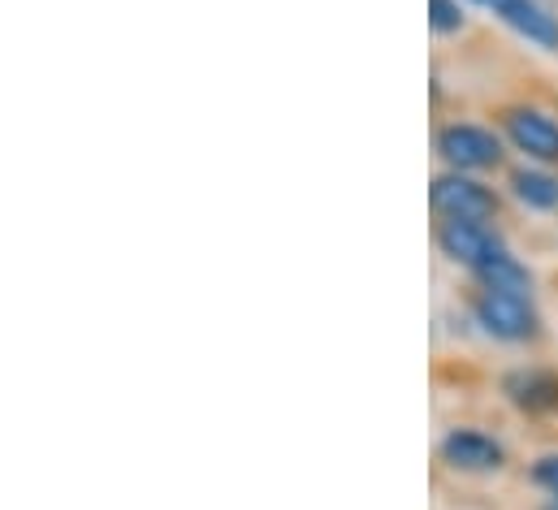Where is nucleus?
Wrapping results in <instances>:
<instances>
[{"instance_id":"nucleus-4","label":"nucleus","mask_w":558,"mask_h":510,"mask_svg":"<svg viewBox=\"0 0 558 510\" xmlns=\"http://www.w3.org/2000/svg\"><path fill=\"white\" fill-rule=\"evenodd\" d=\"M437 151L454 169H494L502 160V143L481 126H446L437 134Z\"/></svg>"},{"instance_id":"nucleus-11","label":"nucleus","mask_w":558,"mask_h":510,"mask_svg":"<svg viewBox=\"0 0 558 510\" xmlns=\"http://www.w3.org/2000/svg\"><path fill=\"white\" fill-rule=\"evenodd\" d=\"M428 9H433V31H459L463 26V13L454 0H428Z\"/></svg>"},{"instance_id":"nucleus-2","label":"nucleus","mask_w":558,"mask_h":510,"mask_svg":"<svg viewBox=\"0 0 558 510\" xmlns=\"http://www.w3.org/2000/svg\"><path fill=\"white\" fill-rule=\"evenodd\" d=\"M433 208L446 221H489L498 212V199L489 186H481L463 173H446L433 182Z\"/></svg>"},{"instance_id":"nucleus-13","label":"nucleus","mask_w":558,"mask_h":510,"mask_svg":"<svg viewBox=\"0 0 558 510\" xmlns=\"http://www.w3.org/2000/svg\"><path fill=\"white\" fill-rule=\"evenodd\" d=\"M476 4H485V9H494V13H498V17H502V13H507V9H511V4H515V0H476Z\"/></svg>"},{"instance_id":"nucleus-7","label":"nucleus","mask_w":558,"mask_h":510,"mask_svg":"<svg viewBox=\"0 0 558 510\" xmlns=\"http://www.w3.org/2000/svg\"><path fill=\"white\" fill-rule=\"evenodd\" d=\"M507 393H511L515 406H524L533 415L558 411V377H550V373H515L507 381Z\"/></svg>"},{"instance_id":"nucleus-8","label":"nucleus","mask_w":558,"mask_h":510,"mask_svg":"<svg viewBox=\"0 0 558 510\" xmlns=\"http://www.w3.org/2000/svg\"><path fill=\"white\" fill-rule=\"evenodd\" d=\"M502 22H511L524 39H533V44H542V48H558V22L542 4H533V0H515V4L502 13Z\"/></svg>"},{"instance_id":"nucleus-12","label":"nucleus","mask_w":558,"mask_h":510,"mask_svg":"<svg viewBox=\"0 0 558 510\" xmlns=\"http://www.w3.org/2000/svg\"><path fill=\"white\" fill-rule=\"evenodd\" d=\"M533 481H537L546 494H555L558 498V454H546V459L533 467Z\"/></svg>"},{"instance_id":"nucleus-3","label":"nucleus","mask_w":558,"mask_h":510,"mask_svg":"<svg viewBox=\"0 0 558 510\" xmlns=\"http://www.w3.org/2000/svg\"><path fill=\"white\" fill-rule=\"evenodd\" d=\"M437 243H441V252L450 255L454 264H468L472 272H481L485 264H494L498 255L507 252L489 221H446Z\"/></svg>"},{"instance_id":"nucleus-10","label":"nucleus","mask_w":558,"mask_h":510,"mask_svg":"<svg viewBox=\"0 0 558 510\" xmlns=\"http://www.w3.org/2000/svg\"><path fill=\"white\" fill-rule=\"evenodd\" d=\"M511 186H515V199H520V204H529V208H537V212L558 208V178H550V173L520 169V173L511 178Z\"/></svg>"},{"instance_id":"nucleus-1","label":"nucleus","mask_w":558,"mask_h":510,"mask_svg":"<svg viewBox=\"0 0 558 510\" xmlns=\"http://www.w3.org/2000/svg\"><path fill=\"white\" fill-rule=\"evenodd\" d=\"M476 320L485 333L502 342H524L537 333V312L529 294H507V290H481L476 294Z\"/></svg>"},{"instance_id":"nucleus-6","label":"nucleus","mask_w":558,"mask_h":510,"mask_svg":"<svg viewBox=\"0 0 558 510\" xmlns=\"http://www.w3.org/2000/svg\"><path fill=\"white\" fill-rule=\"evenodd\" d=\"M441 459L459 472H498L502 467V446L476 428H454L446 441H441Z\"/></svg>"},{"instance_id":"nucleus-5","label":"nucleus","mask_w":558,"mask_h":510,"mask_svg":"<svg viewBox=\"0 0 558 510\" xmlns=\"http://www.w3.org/2000/svg\"><path fill=\"white\" fill-rule=\"evenodd\" d=\"M507 138L542 165H558V122L542 109H511L507 113Z\"/></svg>"},{"instance_id":"nucleus-9","label":"nucleus","mask_w":558,"mask_h":510,"mask_svg":"<svg viewBox=\"0 0 558 510\" xmlns=\"http://www.w3.org/2000/svg\"><path fill=\"white\" fill-rule=\"evenodd\" d=\"M481 286L485 290H507V294H529V286H533V277H529V268L515 259V255H498L494 264H485L481 272Z\"/></svg>"}]
</instances>
